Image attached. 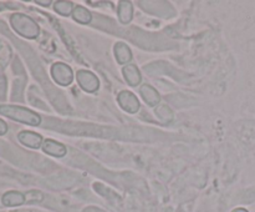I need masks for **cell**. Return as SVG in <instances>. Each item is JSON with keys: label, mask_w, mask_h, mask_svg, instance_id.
<instances>
[{"label": "cell", "mask_w": 255, "mask_h": 212, "mask_svg": "<svg viewBox=\"0 0 255 212\" xmlns=\"http://www.w3.org/2000/svg\"><path fill=\"white\" fill-rule=\"evenodd\" d=\"M10 24L17 34L26 39H35L40 34L39 25L25 14H12L10 16Z\"/></svg>", "instance_id": "7a4b0ae2"}, {"label": "cell", "mask_w": 255, "mask_h": 212, "mask_svg": "<svg viewBox=\"0 0 255 212\" xmlns=\"http://www.w3.org/2000/svg\"><path fill=\"white\" fill-rule=\"evenodd\" d=\"M117 102L122 107V110H125L128 114H136L141 107L139 100L137 99L136 95L131 91H127V90L120 92L119 96H117Z\"/></svg>", "instance_id": "5b68a950"}, {"label": "cell", "mask_w": 255, "mask_h": 212, "mask_svg": "<svg viewBox=\"0 0 255 212\" xmlns=\"http://www.w3.org/2000/svg\"><path fill=\"white\" fill-rule=\"evenodd\" d=\"M74 4L71 1H66V0H60V1L54 2V10L57 14L62 15V16H70L74 12Z\"/></svg>", "instance_id": "5bb4252c"}, {"label": "cell", "mask_w": 255, "mask_h": 212, "mask_svg": "<svg viewBox=\"0 0 255 212\" xmlns=\"http://www.w3.org/2000/svg\"><path fill=\"white\" fill-rule=\"evenodd\" d=\"M17 139L21 142L24 146L30 147V149H39V147L42 146L44 144V140H42V136L40 134H36L34 131H21L19 135H17Z\"/></svg>", "instance_id": "8992f818"}, {"label": "cell", "mask_w": 255, "mask_h": 212, "mask_svg": "<svg viewBox=\"0 0 255 212\" xmlns=\"http://www.w3.org/2000/svg\"><path fill=\"white\" fill-rule=\"evenodd\" d=\"M41 147L45 154L54 157H64L67 152L66 146L61 142L55 141V140H45Z\"/></svg>", "instance_id": "52a82bcc"}, {"label": "cell", "mask_w": 255, "mask_h": 212, "mask_svg": "<svg viewBox=\"0 0 255 212\" xmlns=\"http://www.w3.org/2000/svg\"><path fill=\"white\" fill-rule=\"evenodd\" d=\"M7 132V125L4 120L0 119V136L1 135H5Z\"/></svg>", "instance_id": "e0dca14e"}, {"label": "cell", "mask_w": 255, "mask_h": 212, "mask_svg": "<svg viewBox=\"0 0 255 212\" xmlns=\"http://www.w3.org/2000/svg\"><path fill=\"white\" fill-rule=\"evenodd\" d=\"M36 4L39 5H42V6H49V5H51V0H46V1H42V0H36Z\"/></svg>", "instance_id": "ac0fdd59"}, {"label": "cell", "mask_w": 255, "mask_h": 212, "mask_svg": "<svg viewBox=\"0 0 255 212\" xmlns=\"http://www.w3.org/2000/svg\"><path fill=\"white\" fill-rule=\"evenodd\" d=\"M72 17H74L75 21L80 22V24H90L92 20V14L89 11V9L79 5V6H75Z\"/></svg>", "instance_id": "4fadbf2b"}, {"label": "cell", "mask_w": 255, "mask_h": 212, "mask_svg": "<svg viewBox=\"0 0 255 212\" xmlns=\"http://www.w3.org/2000/svg\"><path fill=\"white\" fill-rule=\"evenodd\" d=\"M0 115L15 120L17 122L30 125V126H39L41 124V117L32 110L26 109L16 105H0Z\"/></svg>", "instance_id": "6da1fadb"}, {"label": "cell", "mask_w": 255, "mask_h": 212, "mask_svg": "<svg viewBox=\"0 0 255 212\" xmlns=\"http://www.w3.org/2000/svg\"><path fill=\"white\" fill-rule=\"evenodd\" d=\"M114 51H115V56H116V60L119 64L122 65H127L129 61L132 60V52L131 49L127 46L125 42H116L114 47Z\"/></svg>", "instance_id": "30bf717a"}, {"label": "cell", "mask_w": 255, "mask_h": 212, "mask_svg": "<svg viewBox=\"0 0 255 212\" xmlns=\"http://www.w3.org/2000/svg\"><path fill=\"white\" fill-rule=\"evenodd\" d=\"M42 199H44V196H42L41 192L39 191H30L25 195V200H26L27 202H39L42 201Z\"/></svg>", "instance_id": "2e32d148"}, {"label": "cell", "mask_w": 255, "mask_h": 212, "mask_svg": "<svg viewBox=\"0 0 255 212\" xmlns=\"http://www.w3.org/2000/svg\"><path fill=\"white\" fill-rule=\"evenodd\" d=\"M76 80L80 87L86 92H95L100 87L99 77L89 70H79L76 74Z\"/></svg>", "instance_id": "277c9868"}, {"label": "cell", "mask_w": 255, "mask_h": 212, "mask_svg": "<svg viewBox=\"0 0 255 212\" xmlns=\"http://www.w3.org/2000/svg\"><path fill=\"white\" fill-rule=\"evenodd\" d=\"M122 72H124V76L126 79V81L128 82L129 86L136 87L138 86L139 82H141L142 76L141 72H139L138 67L134 64H127L125 65L124 69H122Z\"/></svg>", "instance_id": "9c48e42d"}, {"label": "cell", "mask_w": 255, "mask_h": 212, "mask_svg": "<svg viewBox=\"0 0 255 212\" xmlns=\"http://www.w3.org/2000/svg\"><path fill=\"white\" fill-rule=\"evenodd\" d=\"M233 212H248L246 209H236Z\"/></svg>", "instance_id": "d6986e66"}, {"label": "cell", "mask_w": 255, "mask_h": 212, "mask_svg": "<svg viewBox=\"0 0 255 212\" xmlns=\"http://www.w3.org/2000/svg\"><path fill=\"white\" fill-rule=\"evenodd\" d=\"M51 76L60 86H69L74 80V72L69 65L64 62H56L51 66Z\"/></svg>", "instance_id": "3957f363"}, {"label": "cell", "mask_w": 255, "mask_h": 212, "mask_svg": "<svg viewBox=\"0 0 255 212\" xmlns=\"http://www.w3.org/2000/svg\"><path fill=\"white\" fill-rule=\"evenodd\" d=\"M119 19L122 24H128L132 20V15H133V6H132L131 1H127V0H122L119 2Z\"/></svg>", "instance_id": "8fae6325"}, {"label": "cell", "mask_w": 255, "mask_h": 212, "mask_svg": "<svg viewBox=\"0 0 255 212\" xmlns=\"http://www.w3.org/2000/svg\"><path fill=\"white\" fill-rule=\"evenodd\" d=\"M156 114L158 115L159 119H166V124L167 122H171L172 120H173V112H172V110L169 109L167 105H162V106H159L158 109L156 110Z\"/></svg>", "instance_id": "9a60e30c"}, {"label": "cell", "mask_w": 255, "mask_h": 212, "mask_svg": "<svg viewBox=\"0 0 255 212\" xmlns=\"http://www.w3.org/2000/svg\"><path fill=\"white\" fill-rule=\"evenodd\" d=\"M2 205L9 207H14V206H20V205L24 204L26 200H25V195L21 194V192L17 191H9L6 194H4L1 199Z\"/></svg>", "instance_id": "7c38bea8"}, {"label": "cell", "mask_w": 255, "mask_h": 212, "mask_svg": "<svg viewBox=\"0 0 255 212\" xmlns=\"http://www.w3.org/2000/svg\"><path fill=\"white\" fill-rule=\"evenodd\" d=\"M139 94H141L142 99L144 100V102L148 106H157L159 104V101H161V96H159L158 91L148 84L142 85L139 87Z\"/></svg>", "instance_id": "ba28073f"}]
</instances>
